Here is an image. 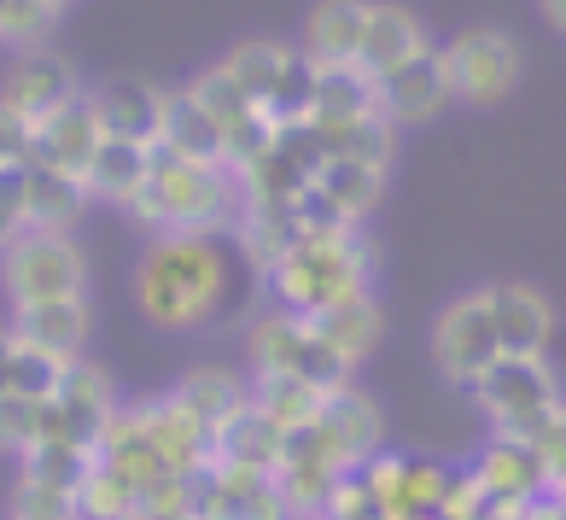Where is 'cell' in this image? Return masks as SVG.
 I'll return each instance as SVG.
<instances>
[{"mask_svg": "<svg viewBox=\"0 0 566 520\" xmlns=\"http://www.w3.org/2000/svg\"><path fill=\"white\" fill-rule=\"evenodd\" d=\"M234 287V258L222 235H153L135 263V310L158 334H199L211 327Z\"/></svg>", "mask_w": 566, "mask_h": 520, "instance_id": "1", "label": "cell"}, {"mask_svg": "<svg viewBox=\"0 0 566 520\" xmlns=\"http://www.w3.org/2000/svg\"><path fill=\"white\" fill-rule=\"evenodd\" d=\"M245 211L240 170L222 158H187L170 147H153V170L135 194L129 217L153 235H234Z\"/></svg>", "mask_w": 566, "mask_h": 520, "instance_id": "2", "label": "cell"}, {"mask_svg": "<svg viewBox=\"0 0 566 520\" xmlns=\"http://www.w3.org/2000/svg\"><path fill=\"white\" fill-rule=\"evenodd\" d=\"M269 293L292 316H322V310L345 304L356 293H374V252L356 235V222H322L298 228L286 252L263 269Z\"/></svg>", "mask_w": 566, "mask_h": 520, "instance_id": "3", "label": "cell"}, {"mask_svg": "<svg viewBox=\"0 0 566 520\" xmlns=\"http://www.w3.org/2000/svg\"><path fill=\"white\" fill-rule=\"evenodd\" d=\"M468 392H473V404L491 415L496 433L526 439V445L549 427V415L566 404L560 374L549 368V351H502Z\"/></svg>", "mask_w": 566, "mask_h": 520, "instance_id": "4", "label": "cell"}, {"mask_svg": "<svg viewBox=\"0 0 566 520\" xmlns=\"http://www.w3.org/2000/svg\"><path fill=\"white\" fill-rule=\"evenodd\" d=\"M0 287L12 310L48 304V299H82L88 293V252L76 246L71 228H18L0 246Z\"/></svg>", "mask_w": 566, "mask_h": 520, "instance_id": "5", "label": "cell"}, {"mask_svg": "<svg viewBox=\"0 0 566 520\" xmlns=\"http://www.w3.org/2000/svg\"><path fill=\"white\" fill-rule=\"evenodd\" d=\"M438 59H444L455 106H473V112L509 106L520 76H526V48L496 24H473V30L450 35L444 48H438Z\"/></svg>", "mask_w": 566, "mask_h": 520, "instance_id": "6", "label": "cell"}, {"mask_svg": "<svg viewBox=\"0 0 566 520\" xmlns=\"http://www.w3.org/2000/svg\"><path fill=\"white\" fill-rule=\"evenodd\" d=\"M245 363L251 374H298L310 386H350V363L322 340V327L310 316H292V310H263L258 322L245 327Z\"/></svg>", "mask_w": 566, "mask_h": 520, "instance_id": "7", "label": "cell"}, {"mask_svg": "<svg viewBox=\"0 0 566 520\" xmlns=\"http://www.w3.org/2000/svg\"><path fill=\"white\" fill-rule=\"evenodd\" d=\"M217 65L240 82V94L258 106L263 117L275 123H292L310 112V59L298 48H286V41H240L228 59H217Z\"/></svg>", "mask_w": 566, "mask_h": 520, "instance_id": "8", "label": "cell"}, {"mask_svg": "<svg viewBox=\"0 0 566 520\" xmlns=\"http://www.w3.org/2000/svg\"><path fill=\"white\" fill-rule=\"evenodd\" d=\"M496 357H502V340H496L485 287H473V293L450 299V304L432 316V368L444 374L455 392H468Z\"/></svg>", "mask_w": 566, "mask_h": 520, "instance_id": "9", "label": "cell"}, {"mask_svg": "<svg viewBox=\"0 0 566 520\" xmlns=\"http://www.w3.org/2000/svg\"><path fill=\"white\" fill-rule=\"evenodd\" d=\"M117 415V381L99 363L76 357L65 368V381H59V392L48 398V445H88L106 433V422Z\"/></svg>", "mask_w": 566, "mask_h": 520, "instance_id": "10", "label": "cell"}, {"mask_svg": "<svg viewBox=\"0 0 566 520\" xmlns=\"http://www.w3.org/2000/svg\"><path fill=\"white\" fill-rule=\"evenodd\" d=\"M374 106H380L397 129H403V123H432L444 106H455L438 48L403 59V65H391L386 76H374Z\"/></svg>", "mask_w": 566, "mask_h": 520, "instance_id": "11", "label": "cell"}, {"mask_svg": "<svg viewBox=\"0 0 566 520\" xmlns=\"http://www.w3.org/2000/svg\"><path fill=\"white\" fill-rule=\"evenodd\" d=\"M88 106L99 117V129L117 141H140V147H158L164 141V112H170V94L146 76H106L88 89Z\"/></svg>", "mask_w": 566, "mask_h": 520, "instance_id": "12", "label": "cell"}, {"mask_svg": "<svg viewBox=\"0 0 566 520\" xmlns=\"http://www.w3.org/2000/svg\"><path fill=\"white\" fill-rule=\"evenodd\" d=\"M427 48H432V35L415 7H403V0H368L363 41H356V71L386 76L391 65H403V59L427 53Z\"/></svg>", "mask_w": 566, "mask_h": 520, "instance_id": "13", "label": "cell"}, {"mask_svg": "<svg viewBox=\"0 0 566 520\" xmlns=\"http://www.w3.org/2000/svg\"><path fill=\"white\" fill-rule=\"evenodd\" d=\"M76 94H82V82L71 71V59H59L48 48H18V65L0 82V100H12L30 123L53 117L59 106H71Z\"/></svg>", "mask_w": 566, "mask_h": 520, "instance_id": "14", "label": "cell"}, {"mask_svg": "<svg viewBox=\"0 0 566 520\" xmlns=\"http://www.w3.org/2000/svg\"><path fill=\"white\" fill-rule=\"evenodd\" d=\"M485 304L496 322L502 351H549L555 340V304L532 281H485Z\"/></svg>", "mask_w": 566, "mask_h": 520, "instance_id": "15", "label": "cell"}, {"mask_svg": "<svg viewBox=\"0 0 566 520\" xmlns=\"http://www.w3.org/2000/svg\"><path fill=\"white\" fill-rule=\"evenodd\" d=\"M7 327L18 340H30L41 351H53V357L76 363L88 334H94V310H88V293L82 299H48V304H18Z\"/></svg>", "mask_w": 566, "mask_h": 520, "instance_id": "16", "label": "cell"}, {"mask_svg": "<svg viewBox=\"0 0 566 520\" xmlns=\"http://www.w3.org/2000/svg\"><path fill=\"white\" fill-rule=\"evenodd\" d=\"M88 205L94 194L76 170H59L48 158L24 164V228H76Z\"/></svg>", "mask_w": 566, "mask_h": 520, "instance_id": "17", "label": "cell"}, {"mask_svg": "<svg viewBox=\"0 0 566 520\" xmlns=\"http://www.w3.org/2000/svg\"><path fill=\"white\" fill-rule=\"evenodd\" d=\"M99 141H106V129H99V117H94V106H88V89H82L71 106H59L53 117L35 123V158L59 164V170H76V176L94 164Z\"/></svg>", "mask_w": 566, "mask_h": 520, "instance_id": "18", "label": "cell"}, {"mask_svg": "<svg viewBox=\"0 0 566 520\" xmlns=\"http://www.w3.org/2000/svg\"><path fill=\"white\" fill-rule=\"evenodd\" d=\"M368 0H316L304 18V59L310 65H356V41H363Z\"/></svg>", "mask_w": 566, "mask_h": 520, "instance_id": "19", "label": "cell"}, {"mask_svg": "<svg viewBox=\"0 0 566 520\" xmlns=\"http://www.w3.org/2000/svg\"><path fill=\"white\" fill-rule=\"evenodd\" d=\"M146 170H153V147L106 135V141H99V153H94V164L82 170V181H88V194L99 205H123V211H129L135 194L146 187Z\"/></svg>", "mask_w": 566, "mask_h": 520, "instance_id": "20", "label": "cell"}, {"mask_svg": "<svg viewBox=\"0 0 566 520\" xmlns=\"http://www.w3.org/2000/svg\"><path fill=\"white\" fill-rule=\"evenodd\" d=\"M316 422L333 433V445H339L356 468H363L368 456L380 450V439H386L380 409H374V398H363L356 386H333L327 398H322V415H316Z\"/></svg>", "mask_w": 566, "mask_h": 520, "instance_id": "21", "label": "cell"}, {"mask_svg": "<svg viewBox=\"0 0 566 520\" xmlns=\"http://www.w3.org/2000/svg\"><path fill=\"white\" fill-rule=\"evenodd\" d=\"M211 462H228V468H275L281 462V427L269 422L258 404L234 409L211 433Z\"/></svg>", "mask_w": 566, "mask_h": 520, "instance_id": "22", "label": "cell"}, {"mask_svg": "<svg viewBox=\"0 0 566 520\" xmlns=\"http://www.w3.org/2000/svg\"><path fill=\"white\" fill-rule=\"evenodd\" d=\"M176 398H181V409H193L205 427H222L234 409H245L251 404V381H240L234 368H217V363H205V368H187L181 381H176Z\"/></svg>", "mask_w": 566, "mask_h": 520, "instance_id": "23", "label": "cell"}, {"mask_svg": "<svg viewBox=\"0 0 566 520\" xmlns=\"http://www.w3.org/2000/svg\"><path fill=\"white\" fill-rule=\"evenodd\" d=\"M310 322L322 327V340L339 351L350 368L363 363L374 345H380V304H374V293H356V299H345V304L322 310V316H310Z\"/></svg>", "mask_w": 566, "mask_h": 520, "instance_id": "24", "label": "cell"}, {"mask_svg": "<svg viewBox=\"0 0 566 520\" xmlns=\"http://www.w3.org/2000/svg\"><path fill=\"white\" fill-rule=\"evenodd\" d=\"M322 398H327V392L310 386V381H298V374H251V404H258L281 433L316 422V415H322Z\"/></svg>", "mask_w": 566, "mask_h": 520, "instance_id": "25", "label": "cell"}, {"mask_svg": "<svg viewBox=\"0 0 566 520\" xmlns=\"http://www.w3.org/2000/svg\"><path fill=\"white\" fill-rule=\"evenodd\" d=\"M135 509V486L123 480V474L112 462H88V474H82V486H76V520H123Z\"/></svg>", "mask_w": 566, "mask_h": 520, "instance_id": "26", "label": "cell"}, {"mask_svg": "<svg viewBox=\"0 0 566 520\" xmlns=\"http://www.w3.org/2000/svg\"><path fill=\"white\" fill-rule=\"evenodd\" d=\"M48 445V398H24V392H0V450L24 456Z\"/></svg>", "mask_w": 566, "mask_h": 520, "instance_id": "27", "label": "cell"}, {"mask_svg": "<svg viewBox=\"0 0 566 520\" xmlns=\"http://www.w3.org/2000/svg\"><path fill=\"white\" fill-rule=\"evenodd\" d=\"M30 158H35V123L12 100H0V164H30Z\"/></svg>", "mask_w": 566, "mask_h": 520, "instance_id": "28", "label": "cell"}, {"mask_svg": "<svg viewBox=\"0 0 566 520\" xmlns=\"http://www.w3.org/2000/svg\"><path fill=\"white\" fill-rule=\"evenodd\" d=\"M12 357H18V334L0 327V392H12Z\"/></svg>", "mask_w": 566, "mask_h": 520, "instance_id": "29", "label": "cell"}, {"mask_svg": "<svg viewBox=\"0 0 566 520\" xmlns=\"http://www.w3.org/2000/svg\"><path fill=\"white\" fill-rule=\"evenodd\" d=\"M537 12H543V24H549L555 35H566V0H537Z\"/></svg>", "mask_w": 566, "mask_h": 520, "instance_id": "30", "label": "cell"}, {"mask_svg": "<svg viewBox=\"0 0 566 520\" xmlns=\"http://www.w3.org/2000/svg\"><path fill=\"white\" fill-rule=\"evenodd\" d=\"M292 520H333V514H292Z\"/></svg>", "mask_w": 566, "mask_h": 520, "instance_id": "31", "label": "cell"}, {"mask_svg": "<svg viewBox=\"0 0 566 520\" xmlns=\"http://www.w3.org/2000/svg\"><path fill=\"white\" fill-rule=\"evenodd\" d=\"M555 491H560V497H566V480H560V486H555Z\"/></svg>", "mask_w": 566, "mask_h": 520, "instance_id": "32", "label": "cell"}]
</instances>
